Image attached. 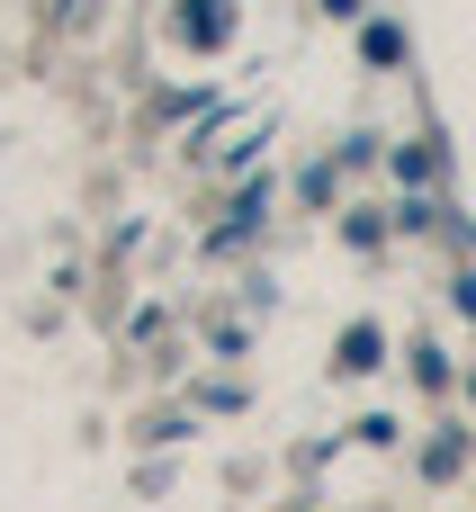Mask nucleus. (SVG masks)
<instances>
[{
  "instance_id": "2",
  "label": "nucleus",
  "mask_w": 476,
  "mask_h": 512,
  "mask_svg": "<svg viewBox=\"0 0 476 512\" xmlns=\"http://www.w3.org/2000/svg\"><path fill=\"white\" fill-rule=\"evenodd\" d=\"M369 63H405V36L396 27H369Z\"/></svg>"
},
{
  "instance_id": "3",
  "label": "nucleus",
  "mask_w": 476,
  "mask_h": 512,
  "mask_svg": "<svg viewBox=\"0 0 476 512\" xmlns=\"http://www.w3.org/2000/svg\"><path fill=\"white\" fill-rule=\"evenodd\" d=\"M324 9H333V18H360V0H324Z\"/></svg>"
},
{
  "instance_id": "1",
  "label": "nucleus",
  "mask_w": 476,
  "mask_h": 512,
  "mask_svg": "<svg viewBox=\"0 0 476 512\" xmlns=\"http://www.w3.org/2000/svg\"><path fill=\"white\" fill-rule=\"evenodd\" d=\"M342 369H378V324H351L342 333Z\"/></svg>"
}]
</instances>
